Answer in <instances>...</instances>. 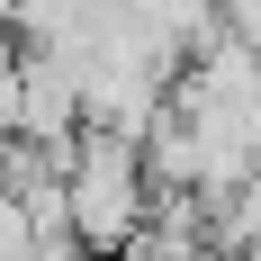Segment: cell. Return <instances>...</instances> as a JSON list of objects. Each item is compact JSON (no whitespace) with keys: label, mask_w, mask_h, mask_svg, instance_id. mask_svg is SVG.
I'll return each mask as SVG.
<instances>
[{"label":"cell","mask_w":261,"mask_h":261,"mask_svg":"<svg viewBox=\"0 0 261 261\" xmlns=\"http://www.w3.org/2000/svg\"><path fill=\"white\" fill-rule=\"evenodd\" d=\"M144 207H153L144 153H135L126 135L81 126V135H72V153H63V216H72V243L108 261L135 225H144Z\"/></svg>","instance_id":"obj_1"}]
</instances>
